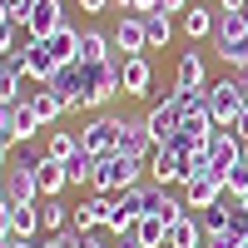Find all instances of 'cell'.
Listing matches in <instances>:
<instances>
[{"mask_svg": "<svg viewBox=\"0 0 248 248\" xmlns=\"http://www.w3.org/2000/svg\"><path fill=\"white\" fill-rule=\"evenodd\" d=\"M5 248H40V238H10Z\"/></svg>", "mask_w": 248, "mask_h": 248, "instance_id": "cell-42", "label": "cell"}, {"mask_svg": "<svg viewBox=\"0 0 248 248\" xmlns=\"http://www.w3.org/2000/svg\"><path fill=\"white\" fill-rule=\"evenodd\" d=\"M179 90H154V105H149V114H144V129H149V139L154 144H169L174 134H179Z\"/></svg>", "mask_w": 248, "mask_h": 248, "instance_id": "cell-3", "label": "cell"}, {"mask_svg": "<svg viewBox=\"0 0 248 248\" xmlns=\"http://www.w3.org/2000/svg\"><path fill=\"white\" fill-rule=\"evenodd\" d=\"M10 209H15V203H10ZM10 209H0V243L15 238V233H10Z\"/></svg>", "mask_w": 248, "mask_h": 248, "instance_id": "cell-39", "label": "cell"}, {"mask_svg": "<svg viewBox=\"0 0 248 248\" xmlns=\"http://www.w3.org/2000/svg\"><path fill=\"white\" fill-rule=\"evenodd\" d=\"M114 50L129 60V55H149V35H144V15H119V25H114Z\"/></svg>", "mask_w": 248, "mask_h": 248, "instance_id": "cell-11", "label": "cell"}, {"mask_svg": "<svg viewBox=\"0 0 248 248\" xmlns=\"http://www.w3.org/2000/svg\"><path fill=\"white\" fill-rule=\"evenodd\" d=\"M119 90L129 99H149L154 94V65H149V55H129L119 65Z\"/></svg>", "mask_w": 248, "mask_h": 248, "instance_id": "cell-8", "label": "cell"}, {"mask_svg": "<svg viewBox=\"0 0 248 248\" xmlns=\"http://www.w3.org/2000/svg\"><path fill=\"white\" fill-rule=\"evenodd\" d=\"M218 199H229V189H223V174H194V179H184V209H189V214L214 209Z\"/></svg>", "mask_w": 248, "mask_h": 248, "instance_id": "cell-5", "label": "cell"}, {"mask_svg": "<svg viewBox=\"0 0 248 248\" xmlns=\"http://www.w3.org/2000/svg\"><path fill=\"white\" fill-rule=\"evenodd\" d=\"M20 144V134H15V105H0V149H15Z\"/></svg>", "mask_w": 248, "mask_h": 248, "instance_id": "cell-33", "label": "cell"}, {"mask_svg": "<svg viewBox=\"0 0 248 248\" xmlns=\"http://www.w3.org/2000/svg\"><path fill=\"white\" fill-rule=\"evenodd\" d=\"M144 169H149V184H159V189H169V184H184V174H189V164H184L174 149H164V144H159V149L149 154V159H144Z\"/></svg>", "mask_w": 248, "mask_h": 248, "instance_id": "cell-9", "label": "cell"}, {"mask_svg": "<svg viewBox=\"0 0 248 248\" xmlns=\"http://www.w3.org/2000/svg\"><path fill=\"white\" fill-rule=\"evenodd\" d=\"M0 105H20V75L0 70Z\"/></svg>", "mask_w": 248, "mask_h": 248, "instance_id": "cell-35", "label": "cell"}, {"mask_svg": "<svg viewBox=\"0 0 248 248\" xmlns=\"http://www.w3.org/2000/svg\"><path fill=\"white\" fill-rule=\"evenodd\" d=\"M144 35H149V50H164V45L174 40V15L149 10V15H144Z\"/></svg>", "mask_w": 248, "mask_h": 248, "instance_id": "cell-26", "label": "cell"}, {"mask_svg": "<svg viewBox=\"0 0 248 248\" xmlns=\"http://www.w3.org/2000/svg\"><path fill=\"white\" fill-rule=\"evenodd\" d=\"M223 189H229V199H238L243 189H248V159H238L229 174H223Z\"/></svg>", "mask_w": 248, "mask_h": 248, "instance_id": "cell-34", "label": "cell"}, {"mask_svg": "<svg viewBox=\"0 0 248 248\" xmlns=\"http://www.w3.org/2000/svg\"><path fill=\"white\" fill-rule=\"evenodd\" d=\"M114 149H119V154H129V159H149L159 144L149 139L144 119H124V114H119V139H114Z\"/></svg>", "mask_w": 248, "mask_h": 248, "instance_id": "cell-10", "label": "cell"}, {"mask_svg": "<svg viewBox=\"0 0 248 248\" xmlns=\"http://www.w3.org/2000/svg\"><path fill=\"white\" fill-rule=\"evenodd\" d=\"M149 189H154V184H134V189H124V194H114V199H119V214H129V218H139V214H144V203H149Z\"/></svg>", "mask_w": 248, "mask_h": 248, "instance_id": "cell-31", "label": "cell"}, {"mask_svg": "<svg viewBox=\"0 0 248 248\" xmlns=\"http://www.w3.org/2000/svg\"><path fill=\"white\" fill-rule=\"evenodd\" d=\"M134 243H139V248H164V243H169V223H164L159 214H139Z\"/></svg>", "mask_w": 248, "mask_h": 248, "instance_id": "cell-22", "label": "cell"}, {"mask_svg": "<svg viewBox=\"0 0 248 248\" xmlns=\"http://www.w3.org/2000/svg\"><path fill=\"white\" fill-rule=\"evenodd\" d=\"M79 134V149H85V154H114V139H119V119L114 114H94L90 124H85V129H75Z\"/></svg>", "mask_w": 248, "mask_h": 248, "instance_id": "cell-7", "label": "cell"}, {"mask_svg": "<svg viewBox=\"0 0 248 248\" xmlns=\"http://www.w3.org/2000/svg\"><path fill=\"white\" fill-rule=\"evenodd\" d=\"M119 10H129V15H149V10H159V0H114Z\"/></svg>", "mask_w": 248, "mask_h": 248, "instance_id": "cell-37", "label": "cell"}, {"mask_svg": "<svg viewBox=\"0 0 248 248\" xmlns=\"http://www.w3.org/2000/svg\"><path fill=\"white\" fill-rule=\"evenodd\" d=\"M203 248H243V233H209V238H203Z\"/></svg>", "mask_w": 248, "mask_h": 248, "instance_id": "cell-36", "label": "cell"}, {"mask_svg": "<svg viewBox=\"0 0 248 248\" xmlns=\"http://www.w3.org/2000/svg\"><path fill=\"white\" fill-rule=\"evenodd\" d=\"M179 25H184V35L199 45V40H209V35L218 30V10H209V5H199V0H194V5L179 15Z\"/></svg>", "mask_w": 248, "mask_h": 248, "instance_id": "cell-17", "label": "cell"}, {"mask_svg": "<svg viewBox=\"0 0 248 248\" xmlns=\"http://www.w3.org/2000/svg\"><path fill=\"white\" fill-rule=\"evenodd\" d=\"M233 134H238V139H248V105H243V114L233 119Z\"/></svg>", "mask_w": 248, "mask_h": 248, "instance_id": "cell-40", "label": "cell"}, {"mask_svg": "<svg viewBox=\"0 0 248 248\" xmlns=\"http://www.w3.org/2000/svg\"><path fill=\"white\" fill-rule=\"evenodd\" d=\"M75 65H79V60H75ZM119 65H124V55L105 60V65H79V105H85V114L105 109L114 94H124L119 90Z\"/></svg>", "mask_w": 248, "mask_h": 248, "instance_id": "cell-1", "label": "cell"}, {"mask_svg": "<svg viewBox=\"0 0 248 248\" xmlns=\"http://www.w3.org/2000/svg\"><path fill=\"white\" fill-rule=\"evenodd\" d=\"M45 154L65 164L70 154H79V134H75V129H50V139H45Z\"/></svg>", "mask_w": 248, "mask_h": 248, "instance_id": "cell-28", "label": "cell"}, {"mask_svg": "<svg viewBox=\"0 0 248 248\" xmlns=\"http://www.w3.org/2000/svg\"><path fill=\"white\" fill-rule=\"evenodd\" d=\"M174 90H209V65H203V55H199V50H184V55H179Z\"/></svg>", "mask_w": 248, "mask_h": 248, "instance_id": "cell-15", "label": "cell"}, {"mask_svg": "<svg viewBox=\"0 0 248 248\" xmlns=\"http://www.w3.org/2000/svg\"><path fill=\"white\" fill-rule=\"evenodd\" d=\"M70 209L75 203H65V199H40V229H45V238L70 233Z\"/></svg>", "mask_w": 248, "mask_h": 248, "instance_id": "cell-21", "label": "cell"}, {"mask_svg": "<svg viewBox=\"0 0 248 248\" xmlns=\"http://www.w3.org/2000/svg\"><path fill=\"white\" fill-rule=\"evenodd\" d=\"M144 214H159L164 223H179V218L189 214V209H184V199H174V194H164L159 184H154V189H149V203H144Z\"/></svg>", "mask_w": 248, "mask_h": 248, "instance_id": "cell-25", "label": "cell"}, {"mask_svg": "<svg viewBox=\"0 0 248 248\" xmlns=\"http://www.w3.org/2000/svg\"><path fill=\"white\" fill-rule=\"evenodd\" d=\"M248 0H218V10H243Z\"/></svg>", "mask_w": 248, "mask_h": 248, "instance_id": "cell-43", "label": "cell"}, {"mask_svg": "<svg viewBox=\"0 0 248 248\" xmlns=\"http://www.w3.org/2000/svg\"><path fill=\"white\" fill-rule=\"evenodd\" d=\"M114 60V40L105 30H79V65H105Z\"/></svg>", "mask_w": 248, "mask_h": 248, "instance_id": "cell-20", "label": "cell"}, {"mask_svg": "<svg viewBox=\"0 0 248 248\" xmlns=\"http://www.w3.org/2000/svg\"><path fill=\"white\" fill-rule=\"evenodd\" d=\"M45 50H50V60H55V65H75V60H79V30L65 20V25H60L55 35H45Z\"/></svg>", "mask_w": 248, "mask_h": 248, "instance_id": "cell-18", "label": "cell"}, {"mask_svg": "<svg viewBox=\"0 0 248 248\" xmlns=\"http://www.w3.org/2000/svg\"><path fill=\"white\" fill-rule=\"evenodd\" d=\"M55 70H60V65L50 60L45 40H25V79H35V85H50Z\"/></svg>", "mask_w": 248, "mask_h": 248, "instance_id": "cell-16", "label": "cell"}, {"mask_svg": "<svg viewBox=\"0 0 248 248\" xmlns=\"http://www.w3.org/2000/svg\"><path fill=\"white\" fill-rule=\"evenodd\" d=\"M243 20H248V5H243Z\"/></svg>", "mask_w": 248, "mask_h": 248, "instance_id": "cell-48", "label": "cell"}, {"mask_svg": "<svg viewBox=\"0 0 248 248\" xmlns=\"http://www.w3.org/2000/svg\"><path fill=\"white\" fill-rule=\"evenodd\" d=\"M65 174H70V184H90V179H94V154H85V149L70 154V159H65Z\"/></svg>", "mask_w": 248, "mask_h": 248, "instance_id": "cell-32", "label": "cell"}, {"mask_svg": "<svg viewBox=\"0 0 248 248\" xmlns=\"http://www.w3.org/2000/svg\"><path fill=\"white\" fill-rule=\"evenodd\" d=\"M164 248H169V243H164Z\"/></svg>", "mask_w": 248, "mask_h": 248, "instance_id": "cell-50", "label": "cell"}, {"mask_svg": "<svg viewBox=\"0 0 248 248\" xmlns=\"http://www.w3.org/2000/svg\"><path fill=\"white\" fill-rule=\"evenodd\" d=\"M5 194H10V203H40V184H35L30 164H10L5 169Z\"/></svg>", "mask_w": 248, "mask_h": 248, "instance_id": "cell-13", "label": "cell"}, {"mask_svg": "<svg viewBox=\"0 0 248 248\" xmlns=\"http://www.w3.org/2000/svg\"><path fill=\"white\" fill-rule=\"evenodd\" d=\"M30 105H35V114H40V124H55V119H65V99H60L50 85H40L35 94H30Z\"/></svg>", "mask_w": 248, "mask_h": 248, "instance_id": "cell-27", "label": "cell"}, {"mask_svg": "<svg viewBox=\"0 0 248 248\" xmlns=\"http://www.w3.org/2000/svg\"><path fill=\"white\" fill-rule=\"evenodd\" d=\"M233 85H238V94H243V105H248V70H238V75H233Z\"/></svg>", "mask_w": 248, "mask_h": 248, "instance_id": "cell-41", "label": "cell"}, {"mask_svg": "<svg viewBox=\"0 0 248 248\" xmlns=\"http://www.w3.org/2000/svg\"><path fill=\"white\" fill-rule=\"evenodd\" d=\"M65 25V0H30L25 5V35L30 40H45Z\"/></svg>", "mask_w": 248, "mask_h": 248, "instance_id": "cell-6", "label": "cell"}, {"mask_svg": "<svg viewBox=\"0 0 248 248\" xmlns=\"http://www.w3.org/2000/svg\"><path fill=\"white\" fill-rule=\"evenodd\" d=\"M30 169H35V184H40V199H60V194H65L70 189V174H65V164H60V159H40V164H30Z\"/></svg>", "mask_w": 248, "mask_h": 248, "instance_id": "cell-14", "label": "cell"}, {"mask_svg": "<svg viewBox=\"0 0 248 248\" xmlns=\"http://www.w3.org/2000/svg\"><path fill=\"white\" fill-rule=\"evenodd\" d=\"M114 248H139V243H134V233H129V238H114Z\"/></svg>", "mask_w": 248, "mask_h": 248, "instance_id": "cell-44", "label": "cell"}, {"mask_svg": "<svg viewBox=\"0 0 248 248\" xmlns=\"http://www.w3.org/2000/svg\"><path fill=\"white\" fill-rule=\"evenodd\" d=\"M40 129H45V124H40L35 105H30V99H20V105H15V134H20V139H40Z\"/></svg>", "mask_w": 248, "mask_h": 248, "instance_id": "cell-30", "label": "cell"}, {"mask_svg": "<svg viewBox=\"0 0 248 248\" xmlns=\"http://www.w3.org/2000/svg\"><path fill=\"white\" fill-rule=\"evenodd\" d=\"M203 154H209V164H214V174H229L233 164L243 159V139L233 134V129H218L209 144H203Z\"/></svg>", "mask_w": 248, "mask_h": 248, "instance_id": "cell-12", "label": "cell"}, {"mask_svg": "<svg viewBox=\"0 0 248 248\" xmlns=\"http://www.w3.org/2000/svg\"><path fill=\"white\" fill-rule=\"evenodd\" d=\"M243 159H248V139H243Z\"/></svg>", "mask_w": 248, "mask_h": 248, "instance_id": "cell-47", "label": "cell"}, {"mask_svg": "<svg viewBox=\"0 0 248 248\" xmlns=\"http://www.w3.org/2000/svg\"><path fill=\"white\" fill-rule=\"evenodd\" d=\"M50 90L65 99V114H85V105H79V65H60L55 79H50Z\"/></svg>", "mask_w": 248, "mask_h": 248, "instance_id": "cell-19", "label": "cell"}, {"mask_svg": "<svg viewBox=\"0 0 248 248\" xmlns=\"http://www.w3.org/2000/svg\"><path fill=\"white\" fill-rule=\"evenodd\" d=\"M0 248H5V243H0Z\"/></svg>", "mask_w": 248, "mask_h": 248, "instance_id": "cell-49", "label": "cell"}, {"mask_svg": "<svg viewBox=\"0 0 248 248\" xmlns=\"http://www.w3.org/2000/svg\"><path fill=\"white\" fill-rule=\"evenodd\" d=\"M238 209H243V214H248V189H243V194H238Z\"/></svg>", "mask_w": 248, "mask_h": 248, "instance_id": "cell-45", "label": "cell"}, {"mask_svg": "<svg viewBox=\"0 0 248 248\" xmlns=\"http://www.w3.org/2000/svg\"><path fill=\"white\" fill-rule=\"evenodd\" d=\"M169 248H203V223H199V214H184L179 223H169Z\"/></svg>", "mask_w": 248, "mask_h": 248, "instance_id": "cell-23", "label": "cell"}, {"mask_svg": "<svg viewBox=\"0 0 248 248\" xmlns=\"http://www.w3.org/2000/svg\"><path fill=\"white\" fill-rule=\"evenodd\" d=\"M149 174L144 169V159H129V154H99L94 159V179H90V189L94 194H124V189H134V184Z\"/></svg>", "mask_w": 248, "mask_h": 248, "instance_id": "cell-2", "label": "cell"}, {"mask_svg": "<svg viewBox=\"0 0 248 248\" xmlns=\"http://www.w3.org/2000/svg\"><path fill=\"white\" fill-rule=\"evenodd\" d=\"M203 94H209V114H214V124H218V129H233V119L243 114V94H238V85H233V79H214Z\"/></svg>", "mask_w": 248, "mask_h": 248, "instance_id": "cell-4", "label": "cell"}, {"mask_svg": "<svg viewBox=\"0 0 248 248\" xmlns=\"http://www.w3.org/2000/svg\"><path fill=\"white\" fill-rule=\"evenodd\" d=\"M70 229H75V233L99 229V203H94V194H90V199H79L75 209H70Z\"/></svg>", "mask_w": 248, "mask_h": 248, "instance_id": "cell-29", "label": "cell"}, {"mask_svg": "<svg viewBox=\"0 0 248 248\" xmlns=\"http://www.w3.org/2000/svg\"><path fill=\"white\" fill-rule=\"evenodd\" d=\"M0 70H5V50H0Z\"/></svg>", "mask_w": 248, "mask_h": 248, "instance_id": "cell-46", "label": "cell"}, {"mask_svg": "<svg viewBox=\"0 0 248 248\" xmlns=\"http://www.w3.org/2000/svg\"><path fill=\"white\" fill-rule=\"evenodd\" d=\"M10 233L15 238H40V203H15L10 209Z\"/></svg>", "mask_w": 248, "mask_h": 248, "instance_id": "cell-24", "label": "cell"}, {"mask_svg": "<svg viewBox=\"0 0 248 248\" xmlns=\"http://www.w3.org/2000/svg\"><path fill=\"white\" fill-rule=\"evenodd\" d=\"M79 10L85 15H105V10H114V0H79Z\"/></svg>", "mask_w": 248, "mask_h": 248, "instance_id": "cell-38", "label": "cell"}]
</instances>
